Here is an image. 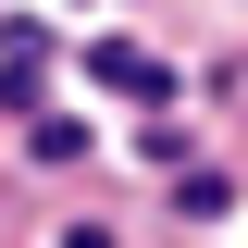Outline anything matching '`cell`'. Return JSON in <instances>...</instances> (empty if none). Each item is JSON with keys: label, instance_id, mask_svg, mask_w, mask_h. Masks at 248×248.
Returning a JSON list of instances; mask_svg holds the SVG:
<instances>
[{"label": "cell", "instance_id": "1", "mask_svg": "<svg viewBox=\"0 0 248 248\" xmlns=\"http://www.w3.org/2000/svg\"><path fill=\"white\" fill-rule=\"evenodd\" d=\"M99 87H149V99H161V62L137 50V37H112V50H99Z\"/></svg>", "mask_w": 248, "mask_h": 248}]
</instances>
